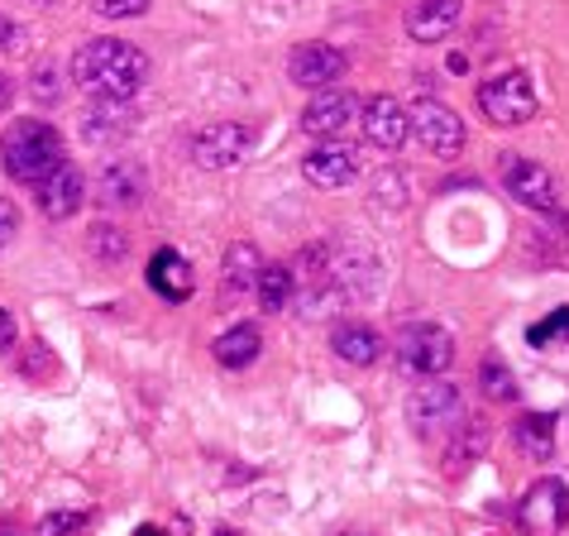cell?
Wrapping results in <instances>:
<instances>
[{"label":"cell","mask_w":569,"mask_h":536,"mask_svg":"<svg viewBox=\"0 0 569 536\" xmlns=\"http://www.w3.org/2000/svg\"><path fill=\"white\" fill-rule=\"evenodd\" d=\"M72 77L82 82L91 97L130 101L139 87L149 82V58L124 39H91L72 58Z\"/></svg>","instance_id":"obj_1"},{"label":"cell","mask_w":569,"mask_h":536,"mask_svg":"<svg viewBox=\"0 0 569 536\" xmlns=\"http://www.w3.org/2000/svg\"><path fill=\"white\" fill-rule=\"evenodd\" d=\"M0 163H6V172L14 182L39 187L53 168H62V139L49 120H34V116L14 120L6 130V139H0Z\"/></svg>","instance_id":"obj_2"},{"label":"cell","mask_w":569,"mask_h":536,"mask_svg":"<svg viewBox=\"0 0 569 536\" xmlns=\"http://www.w3.org/2000/svg\"><path fill=\"white\" fill-rule=\"evenodd\" d=\"M479 110L488 116V125H498V130H508V125H521L536 116V87L527 72H498L488 77L479 87Z\"/></svg>","instance_id":"obj_3"},{"label":"cell","mask_w":569,"mask_h":536,"mask_svg":"<svg viewBox=\"0 0 569 536\" xmlns=\"http://www.w3.org/2000/svg\"><path fill=\"white\" fill-rule=\"evenodd\" d=\"M569 523V484L565 479H536L517 503V532L521 536H556Z\"/></svg>","instance_id":"obj_4"},{"label":"cell","mask_w":569,"mask_h":536,"mask_svg":"<svg viewBox=\"0 0 569 536\" xmlns=\"http://www.w3.org/2000/svg\"><path fill=\"white\" fill-rule=\"evenodd\" d=\"M398 359H402L407 374L440 378V374H450V365H455V340H450V330H440L431 321L407 326L402 340H398Z\"/></svg>","instance_id":"obj_5"},{"label":"cell","mask_w":569,"mask_h":536,"mask_svg":"<svg viewBox=\"0 0 569 536\" xmlns=\"http://www.w3.org/2000/svg\"><path fill=\"white\" fill-rule=\"evenodd\" d=\"M407 421L417 427V436H440V431L450 436L455 421H460V388H455L446 374L421 384L412 398H407Z\"/></svg>","instance_id":"obj_6"},{"label":"cell","mask_w":569,"mask_h":536,"mask_svg":"<svg viewBox=\"0 0 569 536\" xmlns=\"http://www.w3.org/2000/svg\"><path fill=\"white\" fill-rule=\"evenodd\" d=\"M254 125H244V120H216V125H207V130L197 135V145H192V153H197V163L201 168H240L249 153H254Z\"/></svg>","instance_id":"obj_7"},{"label":"cell","mask_w":569,"mask_h":536,"mask_svg":"<svg viewBox=\"0 0 569 536\" xmlns=\"http://www.w3.org/2000/svg\"><path fill=\"white\" fill-rule=\"evenodd\" d=\"M407 125H412V135L436 153V159H455V153L465 149V120L455 116L446 101H431V97L417 101L407 110Z\"/></svg>","instance_id":"obj_8"},{"label":"cell","mask_w":569,"mask_h":536,"mask_svg":"<svg viewBox=\"0 0 569 536\" xmlns=\"http://www.w3.org/2000/svg\"><path fill=\"white\" fill-rule=\"evenodd\" d=\"M502 192H508L512 201H521L527 211L550 216L560 207V187H556V178H550V168H541L536 159H517V153L502 159Z\"/></svg>","instance_id":"obj_9"},{"label":"cell","mask_w":569,"mask_h":536,"mask_svg":"<svg viewBox=\"0 0 569 536\" xmlns=\"http://www.w3.org/2000/svg\"><path fill=\"white\" fill-rule=\"evenodd\" d=\"M345 72H350V58L340 49H330V43H302V49H292V58H288V77L307 91L336 87Z\"/></svg>","instance_id":"obj_10"},{"label":"cell","mask_w":569,"mask_h":536,"mask_svg":"<svg viewBox=\"0 0 569 536\" xmlns=\"http://www.w3.org/2000/svg\"><path fill=\"white\" fill-rule=\"evenodd\" d=\"M139 130V110L130 106V101H110V97H101L97 106L82 116V139L91 149H116V145H124Z\"/></svg>","instance_id":"obj_11"},{"label":"cell","mask_w":569,"mask_h":536,"mask_svg":"<svg viewBox=\"0 0 569 536\" xmlns=\"http://www.w3.org/2000/svg\"><path fill=\"white\" fill-rule=\"evenodd\" d=\"M302 172L311 187H326V192H336V187H350L359 178V149L355 145H340V139H326V145H316L307 159H302Z\"/></svg>","instance_id":"obj_12"},{"label":"cell","mask_w":569,"mask_h":536,"mask_svg":"<svg viewBox=\"0 0 569 536\" xmlns=\"http://www.w3.org/2000/svg\"><path fill=\"white\" fill-rule=\"evenodd\" d=\"M355 110H359V101L350 97V91L326 87L321 97H311V101H307V110H302V130L316 135V139H336L345 125L355 120Z\"/></svg>","instance_id":"obj_13"},{"label":"cell","mask_w":569,"mask_h":536,"mask_svg":"<svg viewBox=\"0 0 569 536\" xmlns=\"http://www.w3.org/2000/svg\"><path fill=\"white\" fill-rule=\"evenodd\" d=\"M407 106L398 97H369V106H363V135H369V145L378 149H402L407 145Z\"/></svg>","instance_id":"obj_14"},{"label":"cell","mask_w":569,"mask_h":536,"mask_svg":"<svg viewBox=\"0 0 569 536\" xmlns=\"http://www.w3.org/2000/svg\"><path fill=\"white\" fill-rule=\"evenodd\" d=\"M460 14H465V0H412V10H407V34L417 43H440L455 34Z\"/></svg>","instance_id":"obj_15"},{"label":"cell","mask_w":569,"mask_h":536,"mask_svg":"<svg viewBox=\"0 0 569 536\" xmlns=\"http://www.w3.org/2000/svg\"><path fill=\"white\" fill-rule=\"evenodd\" d=\"M144 274H149V288L163 297V302H172V307L187 302V297L197 292V274H192V264H187L178 249H158Z\"/></svg>","instance_id":"obj_16"},{"label":"cell","mask_w":569,"mask_h":536,"mask_svg":"<svg viewBox=\"0 0 569 536\" xmlns=\"http://www.w3.org/2000/svg\"><path fill=\"white\" fill-rule=\"evenodd\" d=\"M34 197H39V211L49 220H68V216H77V207H82L87 182H82V172H77L72 163H62V168H53L49 178L39 182Z\"/></svg>","instance_id":"obj_17"},{"label":"cell","mask_w":569,"mask_h":536,"mask_svg":"<svg viewBox=\"0 0 569 536\" xmlns=\"http://www.w3.org/2000/svg\"><path fill=\"white\" fill-rule=\"evenodd\" d=\"M144 168L134 159H116L101 168V201L106 207H139L144 201Z\"/></svg>","instance_id":"obj_18"},{"label":"cell","mask_w":569,"mask_h":536,"mask_svg":"<svg viewBox=\"0 0 569 536\" xmlns=\"http://www.w3.org/2000/svg\"><path fill=\"white\" fill-rule=\"evenodd\" d=\"M330 350H336L345 365H359V369H369L378 355H383V336H378L373 326H359V321H350V326H336L330 330Z\"/></svg>","instance_id":"obj_19"},{"label":"cell","mask_w":569,"mask_h":536,"mask_svg":"<svg viewBox=\"0 0 569 536\" xmlns=\"http://www.w3.org/2000/svg\"><path fill=\"white\" fill-rule=\"evenodd\" d=\"M259 350H263V336H259V326H249V321L230 326L226 336H216V365L220 369H249L259 359Z\"/></svg>","instance_id":"obj_20"},{"label":"cell","mask_w":569,"mask_h":536,"mask_svg":"<svg viewBox=\"0 0 569 536\" xmlns=\"http://www.w3.org/2000/svg\"><path fill=\"white\" fill-rule=\"evenodd\" d=\"M512 436L531 460H550V455H556V417L550 413H521Z\"/></svg>","instance_id":"obj_21"},{"label":"cell","mask_w":569,"mask_h":536,"mask_svg":"<svg viewBox=\"0 0 569 536\" xmlns=\"http://www.w3.org/2000/svg\"><path fill=\"white\" fill-rule=\"evenodd\" d=\"M254 292H259V307L263 311H288L292 307V292H297V274H292L288 264H263Z\"/></svg>","instance_id":"obj_22"},{"label":"cell","mask_w":569,"mask_h":536,"mask_svg":"<svg viewBox=\"0 0 569 536\" xmlns=\"http://www.w3.org/2000/svg\"><path fill=\"white\" fill-rule=\"evenodd\" d=\"M259 274H263V255L249 240H240V245H230L226 249V288H234V292H254V282H259Z\"/></svg>","instance_id":"obj_23"},{"label":"cell","mask_w":569,"mask_h":536,"mask_svg":"<svg viewBox=\"0 0 569 536\" xmlns=\"http://www.w3.org/2000/svg\"><path fill=\"white\" fill-rule=\"evenodd\" d=\"M479 388H483V398H493V403H517V378L498 355H488L479 365Z\"/></svg>","instance_id":"obj_24"},{"label":"cell","mask_w":569,"mask_h":536,"mask_svg":"<svg viewBox=\"0 0 569 536\" xmlns=\"http://www.w3.org/2000/svg\"><path fill=\"white\" fill-rule=\"evenodd\" d=\"M527 340L536 345V350H546V345H569V307H556L546 321H536L527 330Z\"/></svg>","instance_id":"obj_25"},{"label":"cell","mask_w":569,"mask_h":536,"mask_svg":"<svg viewBox=\"0 0 569 536\" xmlns=\"http://www.w3.org/2000/svg\"><path fill=\"white\" fill-rule=\"evenodd\" d=\"M87 249H91V255H97L101 264H120V259H124V249H130V245H124V235H120L116 226H91Z\"/></svg>","instance_id":"obj_26"},{"label":"cell","mask_w":569,"mask_h":536,"mask_svg":"<svg viewBox=\"0 0 569 536\" xmlns=\"http://www.w3.org/2000/svg\"><path fill=\"white\" fill-rule=\"evenodd\" d=\"M91 10H97L101 20H134V14L149 10V0H91Z\"/></svg>","instance_id":"obj_27"},{"label":"cell","mask_w":569,"mask_h":536,"mask_svg":"<svg viewBox=\"0 0 569 536\" xmlns=\"http://www.w3.org/2000/svg\"><path fill=\"white\" fill-rule=\"evenodd\" d=\"M82 527H87L82 513H53V517H43L39 536H72V532H82Z\"/></svg>","instance_id":"obj_28"},{"label":"cell","mask_w":569,"mask_h":536,"mask_svg":"<svg viewBox=\"0 0 569 536\" xmlns=\"http://www.w3.org/2000/svg\"><path fill=\"white\" fill-rule=\"evenodd\" d=\"M14 230H20V211H14L10 201L0 197V249H6V245L14 240Z\"/></svg>","instance_id":"obj_29"},{"label":"cell","mask_w":569,"mask_h":536,"mask_svg":"<svg viewBox=\"0 0 569 536\" xmlns=\"http://www.w3.org/2000/svg\"><path fill=\"white\" fill-rule=\"evenodd\" d=\"M20 39H24V29L0 14V53H14V49H20Z\"/></svg>","instance_id":"obj_30"},{"label":"cell","mask_w":569,"mask_h":536,"mask_svg":"<svg viewBox=\"0 0 569 536\" xmlns=\"http://www.w3.org/2000/svg\"><path fill=\"white\" fill-rule=\"evenodd\" d=\"M53 68H39V77H34V97H43V101H53V91H58V82H53Z\"/></svg>","instance_id":"obj_31"},{"label":"cell","mask_w":569,"mask_h":536,"mask_svg":"<svg viewBox=\"0 0 569 536\" xmlns=\"http://www.w3.org/2000/svg\"><path fill=\"white\" fill-rule=\"evenodd\" d=\"M0 345H14V321H10L6 307H0Z\"/></svg>","instance_id":"obj_32"},{"label":"cell","mask_w":569,"mask_h":536,"mask_svg":"<svg viewBox=\"0 0 569 536\" xmlns=\"http://www.w3.org/2000/svg\"><path fill=\"white\" fill-rule=\"evenodd\" d=\"M14 101V82H10V77L6 72H0V110H6Z\"/></svg>","instance_id":"obj_33"},{"label":"cell","mask_w":569,"mask_h":536,"mask_svg":"<svg viewBox=\"0 0 569 536\" xmlns=\"http://www.w3.org/2000/svg\"><path fill=\"white\" fill-rule=\"evenodd\" d=\"M134 536H163V532H158V527H139Z\"/></svg>","instance_id":"obj_34"},{"label":"cell","mask_w":569,"mask_h":536,"mask_svg":"<svg viewBox=\"0 0 569 536\" xmlns=\"http://www.w3.org/2000/svg\"><path fill=\"white\" fill-rule=\"evenodd\" d=\"M0 536H14V527H10V523H0Z\"/></svg>","instance_id":"obj_35"},{"label":"cell","mask_w":569,"mask_h":536,"mask_svg":"<svg viewBox=\"0 0 569 536\" xmlns=\"http://www.w3.org/2000/svg\"><path fill=\"white\" fill-rule=\"evenodd\" d=\"M216 536H234V532H230V527H220V532H216Z\"/></svg>","instance_id":"obj_36"},{"label":"cell","mask_w":569,"mask_h":536,"mask_svg":"<svg viewBox=\"0 0 569 536\" xmlns=\"http://www.w3.org/2000/svg\"><path fill=\"white\" fill-rule=\"evenodd\" d=\"M340 536H369V532H340Z\"/></svg>","instance_id":"obj_37"}]
</instances>
